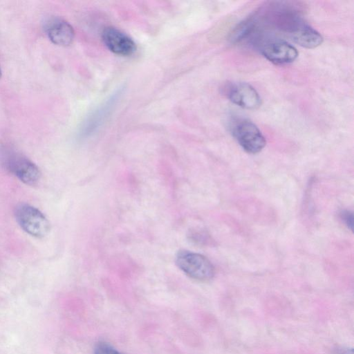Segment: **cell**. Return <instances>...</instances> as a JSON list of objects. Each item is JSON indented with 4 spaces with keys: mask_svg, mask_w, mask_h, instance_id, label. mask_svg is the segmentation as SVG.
I'll use <instances>...</instances> for the list:
<instances>
[{
    "mask_svg": "<svg viewBox=\"0 0 354 354\" xmlns=\"http://www.w3.org/2000/svg\"><path fill=\"white\" fill-rule=\"evenodd\" d=\"M121 93L122 89H118L86 117L80 129L81 137L92 135L101 127L115 106Z\"/></svg>",
    "mask_w": 354,
    "mask_h": 354,
    "instance_id": "cell-6",
    "label": "cell"
},
{
    "mask_svg": "<svg viewBox=\"0 0 354 354\" xmlns=\"http://www.w3.org/2000/svg\"><path fill=\"white\" fill-rule=\"evenodd\" d=\"M290 39L306 48H316L323 42L322 35L307 24L296 32Z\"/></svg>",
    "mask_w": 354,
    "mask_h": 354,
    "instance_id": "cell-10",
    "label": "cell"
},
{
    "mask_svg": "<svg viewBox=\"0 0 354 354\" xmlns=\"http://www.w3.org/2000/svg\"><path fill=\"white\" fill-rule=\"evenodd\" d=\"M333 354H353L352 348L338 346L333 351Z\"/></svg>",
    "mask_w": 354,
    "mask_h": 354,
    "instance_id": "cell-13",
    "label": "cell"
},
{
    "mask_svg": "<svg viewBox=\"0 0 354 354\" xmlns=\"http://www.w3.org/2000/svg\"><path fill=\"white\" fill-rule=\"evenodd\" d=\"M177 266L188 277L206 281L214 275V268L205 256L188 250H180L176 256Z\"/></svg>",
    "mask_w": 354,
    "mask_h": 354,
    "instance_id": "cell-3",
    "label": "cell"
},
{
    "mask_svg": "<svg viewBox=\"0 0 354 354\" xmlns=\"http://www.w3.org/2000/svg\"><path fill=\"white\" fill-rule=\"evenodd\" d=\"M1 163L10 173L28 185H36L41 178L39 167L30 160L23 155L14 152H4Z\"/></svg>",
    "mask_w": 354,
    "mask_h": 354,
    "instance_id": "cell-4",
    "label": "cell"
},
{
    "mask_svg": "<svg viewBox=\"0 0 354 354\" xmlns=\"http://www.w3.org/2000/svg\"><path fill=\"white\" fill-rule=\"evenodd\" d=\"M102 39L106 48L112 53L122 56H129L136 50L134 41L120 30L108 26L102 32Z\"/></svg>",
    "mask_w": 354,
    "mask_h": 354,
    "instance_id": "cell-8",
    "label": "cell"
},
{
    "mask_svg": "<svg viewBox=\"0 0 354 354\" xmlns=\"http://www.w3.org/2000/svg\"><path fill=\"white\" fill-rule=\"evenodd\" d=\"M339 218L348 229L353 230V215L351 212L348 210H342L339 213Z\"/></svg>",
    "mask_w": 354,
    "mask_h": 354,
    "instance_id": "cell-12",
    "label": "cell"
},
{
    "mask_svg": "<svg viewBox=\"0 0 354 354\" xmlns=\"http://www.w3.org/2000/svg\"><path fill=\"white\" fill-rule=\"evenodd\" d=\"M230 129L232 136L247 153H257L266 146L265 137L257 126L248 119L233 118Z\"/></svg>",
    "mask_w": 354,
    "mask_h": 354,
    "instance_id": "cell-1",
    "label": "cell"
},
{
    "mask_svg": "<svg viewBox=\"0 0 354 354\" xmlns=\"http://www.w3.org/2000/svg\"><path fill=\"white\" fill-rule=\"evenodd\" d=\"M256 44L263 56L270 62L281 65L293 62L298 57L295 47L280 39H262Z\"/></svg>",
    "mask_w": 354,
    "mask_h": 354,
    "instance_id": "cell-5",
    "label": "cell"
},
{
    "mask_svg": "<svg viewBox=\"0 0 354 354\" xmlns=\"http://www.w3.org/2000/svg\"><path fill=\"white\" fill-rule=\"evenodd\" d=\"M94 354H120L113 346L106 342L98 343L94 350Z\"/></svg>",
    "mask_w": 354,
    "mask_h": 354,
    "instance_id": "cell-11",
    "label": "cell"
},
{
    "mask_svg": "<svg viewBox=\"0 0 354 354\" xmlns=\"http://www.w3.org/2000/svg\"><path fill=\"white\" fill-rule=\"evenodd\" d=\"M46 31L49 39L61 46H69L73 41L75 32L72 26L62 19H53L47 23Z\"/></svg>",
    "mask_w": 354,
    "mask_h": 354,
    "instance_id": "cell-9",
    "label": "cell"
},
{
    "mask_svg": "<svg viewBox=\"0 0 354 354\" xmlns=\"http://www.w3.org/2000/svg\"><path fill=\"white\" fill-rule=\"evenodd\" d=\"M225 93L234 104L245 109H256L261 105V97L256 89L245 82H233L225 87Z\"/></svg>",
    "mask_w": 354,
    "mask_h": 354,
    "instance_id": "cell-7",
    "label": "cell"
},
{
    "mask_svg": "<svg viewBox=\"0 0 354 354\" xmlns=\"http://www.w3.org/2000/svg\"><path fill=\"white\" fill-rule=\"evenodd\" d=\"M1 75H2V73H1V68H0V79H1Z\"/></svg>",
    "mask_w": 354,
    "mask_h": 354,
    "instance_id": "cell-14",
    "label": "cell"
},
{
    "mask_svg": "<svg viewBox=\"0 0 354 354\" xmlns=\"http://www.w3.org/2000/svg\"><path fill=\"white\" fill-rule=\"evenodd\" d=\"M14 214L21 228L30 236L44 238L48 234L50 223L37 208L27 203H20L15 207Z\"/></svg>",
    "mask_w": 354,
    "mask_h": 354,
    "instance_id": "cell-2",
    "label": "cell"
}]
</instances>
